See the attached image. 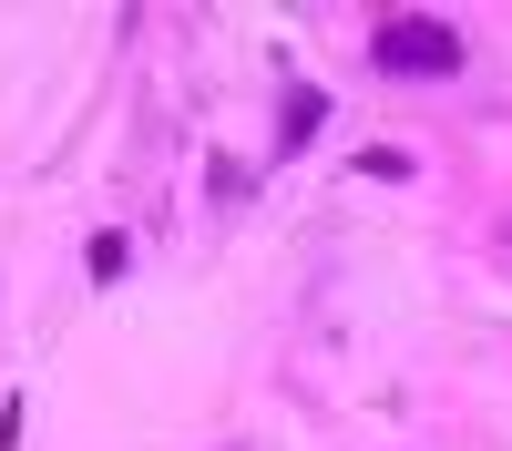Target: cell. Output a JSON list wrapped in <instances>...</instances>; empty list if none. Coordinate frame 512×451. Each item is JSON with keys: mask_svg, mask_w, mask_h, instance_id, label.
I'll return each instance as SVG.
<instances>
[{"mask_svg": "<svg viewBox=\"0 0 512 451\" xmlns=\"http://www.w3.org/2000/svg\"><path fill=\"white\" fill-rule=\"evenodd\" d=\"M461 21H441V11H379V31H369V62L379 72H400V82H451L461 72Z\"/></svg>", "mask_w": 512, "mask_h": 451, "instance_id": "cell-1", "label": "cell"}, {"mask_svg": "<svg viewBox=\"0 0 512 451\" xmlns=\"http://www.w3.org/2000/svg\"><path fill=\"white\" fill-rule=\"evenodd\" d=\"M318 123H328V93H318V82H297L287 113H277V154H308V144H318Z\"/></svg>", "mask_w": 512, "mask_h": 451, "instance_id": "cell-2", "label": "cell"}]
</instances>
